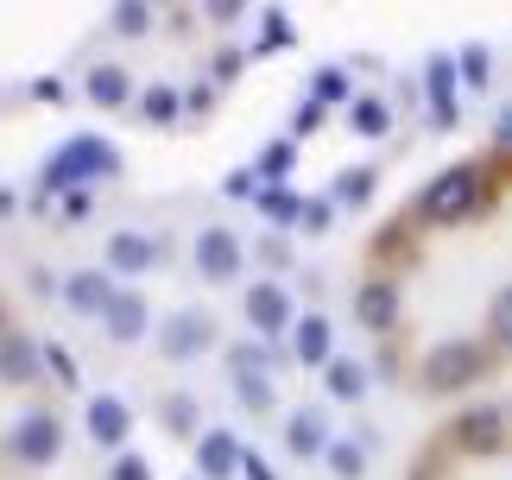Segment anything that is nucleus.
Returning a JSON list of instances; mask_svg holds the SVG:
<instances>
[{
    "label": "nucleus",
    "instance_id": "obj_2",
    "mask_svg": "<svg viewBox=\"0 0 512 480\" xmlns=\"http://www.w3.org/2000/svg\"><path fill=\"white\" fill-rule=\"evenodd\" d=\"M70 436L64 386L45 342L0 291V480H38L57 468Z\"/></svg>",
    "mask_w": 512,
    "mask_h": 480
},
{
    "label": "nucleus",
    "instance_id": "obj_3",
    "mask_svg": "<svg viewBox=\"0 0 512 480\" xmlns=\"http://www.w3.org/2000/svg\"><path fill=\"white\" fill-rule=\"evenodd\" d=\"M405 480H512V392L449 405L411 449Z\"/></svg>",
    "mask_w": 512,
    "mask_h": 480
},
{
    "label": "nucleus",
    "instance_id": "obj_1",
    "mask_svg": "<svg viewBox=\"0 0 512 480\" xmlns=\"http://www.w3.org/2000/svg\"><path fill=\"white\" fill-rule=\"evenodd\" d=\"M354 316L380 373L424 405L512 379V139L430 171L354 259Z\"/></svg>",
    "mask_w": 512,
    "mask_h": 480
}]
</instances>
